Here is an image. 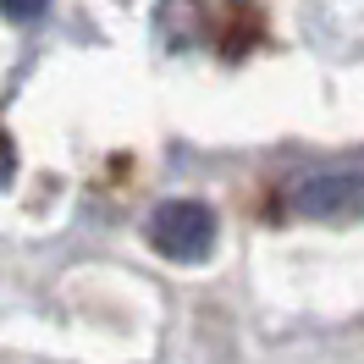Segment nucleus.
I'll return each instance as SVG.
<instances>
[{
    "mask_svg": "<svg viewBox=\"0 0 364 364\" xmlns=\"http://www.w3.org/2000/svg\"><path fill=\"white\" fill-rule=\"evenodd\" d=\"M149 243L177 265H199L215 249V210L205 199H166L149 215Z\"/></svg>",
    "mask_w": 364,
    "mask_h": 364,
    "instance_id": "f257e3e1",
    "label": "nucleus"
},
{
    "mask_svg": "<svg viewBox=\"0 0 364 364\" xmlns=\"http://www.w3.org/2000/svg\"><path fill=\"white\" fill-rule=\"evenodd\" d=\"M293 210L309 221H364V171H326L298 182Z\"/></svg>",
    "mask_w": 364,
    "mask_h": 364,
    "instance_id": "f03ea898",
    "label": "nucleus"
},
{
    "mask_svg": "<svg viewBox=\"0 0 364 364\" xmlns=\"http://www.w3.org/2000/svg\"><path fill=\"white\" fill-rule=\"evenodd\" d=\"M0 11H6L11 23H33V17L45 11V0H0Z\"/></svg>",
    "mask_w": 364,
    "mask_h": 364,
    "instance_id": "7ed1b4c3",
    "label": "nucleus"
},
{
    "mask_svg": "<svg viewBox=\"0 0 364 364\" xmlns=\"http://www.w3.org/2000/svg\"><path fill=\"white\" fill-rule=\"evenodd\" d=\"M11 177H17V149H11V138L0 133V188H11Z\"/></svg>",
    "mask_w": 364,
    "mask_h": 364,
    "instance_id": "20e7f679",
    "label": "nucleus"
}]
</instances>
